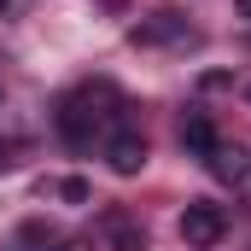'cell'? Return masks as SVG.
Masks as SVG:
<instances>
[{
  "label": "cell",
  "mask_w": 251,
  "mask_h": 251,
  "mask_svg": "<svg viewBox=\"0 0 251 251\" xmlns=\"http://www.w3.org/2000/svg\"><path fill=\"white\" fill-rule=\"evenodd\" d=\"M105 234H111V251H146V234L128 222L123 210H111V216H105Z\"/></svg>",
  "instance_id": "obj_7"
},
{
  "label": "cell",
  "mask_w": 251,
  "mask_h": 251,
  "mask_svg": "<svg viewBox=\"0 0 251 251\" xmlns=\"http://www.w3.org/2000/svg\"><path fill=\"white\" fill-rule=\"evenodd\" d=\"M128 41L134 47H199V29H187V18H176V12H158V18L134 24Z\"/></svg>",
  "instance_id": "obj_2"
},
{
  "label": "cell",
  "mask_w": 251,
  "mask_h": 251,
  "mask_svg": "<svg viewBox=\"0 0 251 251\" xmlns=\"http://www.w3.org/2000/svg\"><path fill=\"white\" fill-rule=\"evenodd\" d=\"M181 146H187V152H199V158H210L216 128H210V117H204V111H187V117H181Z\"/></svg>",
  "instance_id": "obj_6"
},
{
  "label": "cell",
  "mask_w": 251,
  "mask_h": 251,
  "mask_svg": "<svg viewBox=\"0 0 251 251\" xmlns=\"http://www.w3.org/2000/svg\"><path fill=\"white\" fill-rule=\"evenodd\" d=\"M53 193H59L64 204H82V199H88V181H76V176H64V181H59Z\"/></svg>",
  "instance_id": "obj_8"
},
{
  "label": "cell",
  "mask_w": 251,
  "mask_h": 251,
  "mask_svg": "<svg viewBox=\"0 0 251 251\" xmlns=\"http://www.w3.org/2000/svg\"><path fill=\"white\" fill-rule=\"evenodd\" d=\"M105 105H117V94L100 82V88H82V94H70L59 105V134L70 146H88L94 134H105V123L117 117V111H105Z\"/></svg>",
  "instance_id": "obj_1"
},
{
  "label": "cell",
  "mask_w": 251,
  "mask_h": 251,
  "mask_svg": "<svg viewBox=\"0 0 251 251\" xmlns=\"http://www.w3.org/2000/svg\"><path fill=\"white\" fill-rule=\"evenodd\" d=\"M210 176H216L222 187H246L251 181V152L240 140H216V146H210Z\"/></svg>",
  "instance_id": "obj_5"
},
{
  "label": "cell",
  "mask_w": 251,
  "mask_h": 251,
  "mask_svg": "<svg viewBox=\"0 0 251 251\" xmlns=\"http://www.w3.org/2000/svg\"><path fill=\"white\" fill-rule=\"evenodd\" d=\"M53 251H94V246H88V240H59Z\"/></svg>",
  "instance_id": "obj_9"
},
{
  "label": "cell",
  "mask_w": 251,
  "mask_h": 251,
  "mask_svg": "<svg viewBox=\"0 0 251 251\" xmlns=\"http://www.w3.org/2000/svg\"><path fill=\"white\" fill-rule=\"evenodd\" d=\"M240 18H251V0H240Z\"/></svg>",
  "instance_id": "obj_10"
},
{
  "label": "cell",
  "mask_w": 251,
  "mask_h": 251,
  "mask_svg": "<svg viewBox=\"0 0 251 251\" xmlns=\"http://www.w3.org/2000/svg\"><path fill=\"white\" fill-rule=\"evenodd\" d=\"M105 164H111V176H140V170H146V134L111 128V134H105Z\"/></svg>",
  "instance_id": "obj_4"
},
{
  "label": "cell",
  "mask_w": 251,
  "mask_h": 251,
  "mask_svg": "<svg viewBox=\"0 0 251 251\" xmlns=\"http://www.w3.org/2000/svg\"><path fill=\"white\" fill-rule=\"evenodd\" d=\"M222 234H228L222 204H187V210H181V240H187L193 251H210Z\"/></svg>",
  "instance_id": "obj_3"
}]
</instances>
